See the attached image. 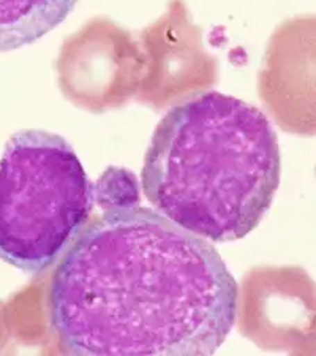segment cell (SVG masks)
<instances>
[{
  "label": "cell",
  "instance_id": "cell-1",
  "mask_svg": "<svg viewBox=\"0 0 316 356\" xmlns=\"http://www.w3.org/2000/svg\"><path fill=\"white\" fill-rule=\"evenodd\" d=\"M49 325L78 356H208L238 320L239 286L212 243L140 204L78 234L49 289Z\"/></svg>",
  "mask_w": 316,
  "mask_h": 356
},
{
  "label": "cell",
  "instance_id": "cell-2",
  "mask_svg": "<svg viewBox=\"0 0 316 356\" xmlns=\"http://www.w3.org/2000/svg\"><path fill=\"white\" fill-rule=\"evenodd\" d=\"M280 177L271 120L217 90L190 95L165 114L141 171L153 209L209 243L250 234L271 209Z\"/></svg>",
  "mask_w": 316,
  "mask_h": 356
},
{
  "label": "cell",
  "instance_id": "cell-3",
  "mask_svg": "<svg viewBox=\"0 0 316 356\" xmlns=\"http://www.w3.org/2000/svg\"><path fill=\"white\" fill-rule=\"evenodd\" d=\"M94 197L65 138L16 131L0 159V260L31 274L53 266L83 232Z\"/></svg>",
  "mask_w": 316,
  "mask_h": 356
},
{
  "label": "cell",
  "instance_id": "cell-4",
  "mask_svg": "<svg viewBox=\"0 0 316 356\" xmlns=\"http://www.w3.org/2000/svg\"><path fill=\"white\" fill-rule=\"evenodd\" d=\"M264 100L281 127L316 135V16H297L278 29Z\"/></svg>",
  "mask_w": 316,
  "mask_h": 356
},
{
  "label": "cell",
  "instance_id": "cell-5",
  "mask_svg": "<svg viewBox=\"0 0 316 356\" xmlns=\"http://www.w3.org/2000/svg\"><path fill=\"white\" fill-rule=\"evenodd\" d=\"M103 27H89L84 32V40H76L72 53L65 54L62 70L67 86L76 97L88 100H106L117 94V76L125 72L122 53L125 44L120 42L116 31Z\"/></svg>",
  "mask_w": 316,
  "mask_h": 356
},
{
  "label": "cell",
  "instance_id": "cell-6",
  "mask_svg": "<svg viewBox=\"0 0 316 356\" xmlns=\"http://www.w3.org/2000/svg\"><path fill=\"white\" fill-rule=\"evenodd\" d=\"M79 0H0V53L19 49L60 26Z\"/></svg>",
  "mask_w": 316,
  "mask_h": 356
}]
</instances>
